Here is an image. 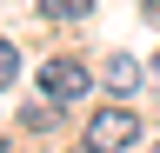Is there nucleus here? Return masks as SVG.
<instances>
[{"label":"nucleus","instance_id":"obj_6","mask_svg":"<svg viewBox=\"0 0 160 153\" xmlns=\"http://www.w3.org/2000/svg\"><path fill=\"white\" fill-rule=\"evenodd\" d=\"M13 73H20V53H13V40H0V87H13Z\"/></svg>","mask_w":160,"mask_h":153},{"label":"nucleus","instance_id":"obj_8","mask_svg":"<svg viewBox=\"0 0 160 153\" xmlns=\"http://www.w3.org/2000/svg\"><path fill=\"white\" fill-rule=\"evenodd\" d=\"M147 13H153V20H160V0H147Z\"/></svg>","mask_w":160,"mask_h":153},{"label":"nucleus","instance_id":"obj_1","mask_svg":"<svg viewBox=\"0 0 160 153\" xmlns=\"http://www.w3.org/2000/svg\"><path fill=\"white\" fill-rule=\"evenodd\" d=\"M140 140V113L133 107H100L87 120V153H127Z\"/></svg>","mask_w":160,"mask_h":153},{"label":"nucleus","instance_id":"obj_5","mask_svg":"<svg viewBox=\"0 0 160 153\" xmlns=\"http://www.w3.org/2000/svg\"><path fill=\"white\" fill-rule=\"evenodd\" d=\"M53 120H60V107H53V100H40V107H27V113H20V127H33V133H47Z\"/></svg>","mask_w":160,"mask_h":153},{"label":"nucleus","instance_id":"obj_2","mask_svg":"<svg viewBox=\"0 0 160 153\" xmlns=\"http://www.w3.org/2000/svg\"><path fill=\"white\" fill-rule=\"evenodd\" d=\"M87 87H93V80H87V67H80V60H47V67H40V93H47L53 107H73Z\"/></svg>","mask_w":160,"mask_h":153},{"label":"nucleus","instance_id":"obj_7","mask_svg":"<svg viewBox=\"0 0 160 153\" xmlns=\"http://www.w3.org/2000/svg\"><path fill=\"white\" fill-rule=\"evenodd\" d=\"M147 80H160V53H153V67H147Z\"/></svg>","mask_w":160,"mask_h":153},{"label":"nucleus","instance_id":"obj_4","mask_svg":"<svg viewBox=\"0 0 160 153\" xmlns=\"http://www.w3.org/2000/svg\"><path fill=\"white\" fill-rule=\"evenodd\" d=\"M40 13H47V20H87L93 0H40Z\"/></svg>","mask_w":160,"mask_h":153},{"label":"nucleus","instance_id":"obj_3","mask_svg":"<svg viewBox=\"0 0 160 153\" xmlns=\"http://www.w3.org/2000/svg\"><path fill=\"white\" fill-rule=\"evenodd\" d=\"M140 80H147V67H140L133 53H113V60H107V93H120V100H127Z\"/></svg>","mask_w":160,"mask_h":153},{"label":"nucleus","instance_id":"obj_10","mask_svg":"<svg viewBox=\"0 0 160 153\" xmlns=\"http://www.w3.org/2000/svg\"><path fill=\"white\" fill-rule=\"evenodd\" d=\"M153 153H160V140H153Z\"/></svg>","mask_w":160,"mask_h":153},{"label":"nucleus","instance_id":"obj_9","mask_svg":"<svg viewBox=\"0 0 160 153\" xmlns=\"http://www.w3.org/2000/svg\"><path fill=\"white\" fill-rule=\"evenodd\" d=\"M0 153H13V146H7V140H0Z\"/></svg>","mask_w":160,"mask_h":153}]
</instances>
